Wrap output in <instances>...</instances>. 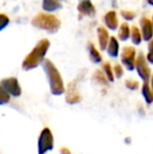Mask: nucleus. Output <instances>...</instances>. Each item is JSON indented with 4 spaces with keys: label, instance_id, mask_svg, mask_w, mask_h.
Wrapping results in <instances>:
<instances>
[{
    "label": "nucleus",
    "instance_id": "nucleus-4",
    "mask_svg": "<svg viewBox=\"0 0 153 154\" xmlns=\"http://www.w3.org/2000/svg\"><path fill=\"white\" fill-rule=\"evenodd\" d=\"M54 149V135L49 128H44L38 138V154H46Z\"/></svg>",
    "mask_w": 153,
    "mask_h": 154
},
{
    "label": "nucleus",
    "instance_id": "nucleus-27",
    "mask_svg": "<svg viewBox=\"0 0 153 154\" xmlns=\"http://www.w3.org/2000/svg\"><path fill=\"white\" fill-rule=\"evenodd\" d=\"M147 60H148V62H149V63H153V59H152V51H149V53H148Z\"/></svg>",
    "mask_w": 153,
    "mask_h": 154
},
{
    "label": "nucleus",
    "instance_id": "nucleus-11",
    "mask_svg": "<svg viewBox=\"0 0 153 154\" xmlns=\"http://www.w3.org/2000/svg\"><path fill=\"white\" fill-rule=\"evenodd\" d=\"M104 23L109 29L111 31H115L118 26V15L115 11H109L106 13L104 16Z\"/></svg>",
    "mask_w": 153,
    "mask_h": 154
},
{
    "label": "nucleus",
    "instance_id": "nucleus-26",
    "mask_svg": "<svg viewBox=\"0 0 153 154\" xmlns=\"http://www.w3.org/2000/svg\"><path fill=\"white\" fill-rule=\"evenodd\" d=\"M60 153H61V154H72L70 150L68 148H66V147H63V148H61V150H60Z\"/></svg>",
    "mask_w": 153,
    "mask_h": 154
},
{
    "label": "nucleus",
    "instance_id": "nucleus-22",
    "mask_svg": "<svg viewBox=\"0 0 153 154\" xmlns=\"http://www.w3.org/2000/svg\"><path fill=\"white\" fill-rule=\"evenodd\" d=\"M121 15H122V17L125 19V20H133L135 17V13L132 12V11H128V10H123L122 12H121Z\"/></svg>",
    "mask_w": 153,
    "mask_h": 154
},
{
    "label": "nucleus",
    "instance_id": "nucleus-12",
    "mask_svg": "<svg viewBox=\"0 0 153 154\" xmlns=\"http://www.w3.org/2000/svg\"><path fill=\"white\" fill-rule=\"evenodd\" d=\"M64 1L65 0H43L42 8L44 10V12L47 13L56 12V11L62 8Z\"/></svg>",
    "mask_w": 153,
    "mask_h": 154
},
{
    "label": "nucleus",
    "instance_id": "nucleus-28",
    "mask_svg": "<svg viewBox=\"0 0 153 154\" xmlns=\"http://www.w3.org/2000/svg\"><path fill=\"white\" fill-rule=\"evenodd\" d=\"M149 3H150V4H152V1H151V0H149Z\"/></svg>",
    "mask_w": 153,
    "mask_h": 154
},
{
    "label": "nucleus",
    "instance_id": "nucleus-16",
    "mask_svg": "<svg viewBox=\"0 0 153 154\" xmlns=\"http://www.w3.org/2000/svg\"><path fill=\"white\" fill-rule=\"evenodd\" d=\"M142 93H143V97L145 99L146 103L148 105H151L153 102V95L151 91V87L149 85V82H144L143 86H142Z\"/></svg>",
    "mask_w": 153,
    "mask_h": 154
},
{
    "label": "nucleus",
    "instance_id": "nucleus-21",
    "mask_svg": "<svg viewBox=\"0 0 153 154\" xmlns=\"http://www.w3.org/2000/svg\"><path fill=\"white\" fill-rule=\"evenodd\" d=\"M10 100H11V95L0 86V106L6 105L10 102Z\"/></svg>",
    "mask_w": 153,
    "mask_h": 154
},
{
    "label": "nucleus",
    "instance_id": "nucleus-17",
    "mask_svg": "<svg viewBox=\"0 0 153 154\" xmlns=\"http://www.w3.org/2000/svg\"><path fill=\"white\" fill-rule=\"evenodd\" d=\"M130 37V27L127 23H122L118 29V38L121 41H127Z\"/></svg>",
    "mask_w": 153,
    "mask_h": 154
},
{
    "label": "nucleus",
    "instance_id": "nucleus-8",
    "mask_svg": "<svg viewBox=\"0 0 153 154\" xmlns=\"http://www.w3.org/2000/svg\"><path fill=\"white\" fill-rule=\"evenodd\" d=\"M64 92L66 93L65 101H66V103L69 104V105H75V104H78L81 102L82 97H81V93L78 90L76 81L70 82Z\"/></svg>",
    "mask_w": 153,
    "mask_h": 154
},
{
    "label": "nucleus",
    "instance_id": "nucleus-5",
    "mask_svg": "<svg viewBox=\"0 0 153 154\" xmlns=\"http://www.w3.org/2000/svg\"><path fill=\"white\" fill-rule=\"evenodd\" d=\"M134 68L136 69L139 78L144 82H149L151 78V69L148 65L146 58L143 53H139L137 57H135L134 61Z\"/></svg>",
    "mask_w": 153,
    "mask_h": 154
},
{
    "label": "nucleus",
    "instance_id": "nucleus-13",
    "mask_svg": "<svg viewBox=\"0 0 153 154\" xmlns=\"http://www.w3.org/2000/svg\"><path fill=\"white\" fill-rule=\"evenodd\" d=\"M106 49H107V54H108L109 57L116 58L118 56V53H120V46H118V40H116L115 37L109 38Z\"/></svg>",
    "mask_w": 153,
    "mask_h": 154
},
{
    "label": "nucleus",
    "instance_id": "nucleus-15",
    "mask_svg": "<svg viewBox=\"0 0 153 154\" xmlns=\"http://www.w3.org/2000/svg\"><path fill=\"white\" fill-rule=\"evenodd\" d=\"M88 51H89V58L92 63L99 64V63L102 62V57H101L100 53L92 43H88Z\"/></svg>",
    "mask_w": 153,
    "mask_h": 154
},
{
    "label": "nucleus",
    "instance_id": "nucleus-9",
    "mask_svg": "<svg viewBox=\"0 0 153 154\" xmlns=\"http://www.w3.org/2000/svg\"><path fill=\"white\" fill-rule=\"evenodd\" d=\"M77 10L79 12L80 18H82V17L92 18L96 15V8L90 0H81L80 3L78 4Z\"/></svg>",
    "mask_w": 153,
    "mask_h": 154
},
{
    "label": "nucleus",
    "instance_id": "nucleus-2",
    "mask_svg": "<svg viewBox=\"0 0 153 154\" xmlns=\"http://www.w3.org/2000/svg\"><path fill=\"white\" fill-rule=\"evenodd\" d=\"M42 63H43V70H44L45 75H46L51 94L54 95L63 94L64 91H65V87H64L63 79H62L57 67L48 59H44V61Z\"/></svg>",
    "mask_w": 153,
    "mask_h": 154
},
{
    "label": "nucleus",
    "instance_id": "nucleus-3",
    "mask_svg": "<svg viewBox=\"0 0 153 154\" xmlns=\"http://www.w3.org/2000/svg\"><path fill=\"white\" fill-rule=\"evenodd\" d=\"M32 25L48 34H56L61 27V21L48 13H39L32 20Z\"/></svg>",
    "mask_w": 153,
    "mask_h": 154
},
{
    "label": "nucleus",
    "instance_id": "nucleus-18",
    "mask_svg": "<svg viewBox=\"0 0 153 154\" xmlns=\"http://www.w3.org/2000/svg\"><path fill=\"white\" fill-rule=\"evenodd\" d=\"M130 37L131 40H132V43L135 45L141 44L142 42V35H141V31L137 29L136 26H132L130 31Z\"/></svg>",
    "mask_w": 153,
    "mask_h": 154
},
{
    "label": "nucleus",
    "instance_id": "nucleus-10",
    "mask_svg": "<svg viewBox=\"0 0 153 154\" xmlns=\"http://www.w3.org/2000/svg\"><path fill=\"white\" fill-rule=\"evenodd\" d=\"M139 24H141L142 29V39L145 41H150L152 39V23L146 17H143L139 20Z\"/></svg>",
    "mask_w": 153,
    "mask_h": 154
},
{
    "label": "nucleus",
    "instance_id": "nucleus-7",
    "mask_svg": "<svg viewBox=\"0 0 153 154\" xmlns=\"http://www.w3.org/2000/svg\"><path fill=\"white\" fill-rule=\"evenodd\" d=\"M136 57V51L133 46H124L121 54V60L122 64L126 67L128 70H133L134 69V61Z\"/></svg>",
    "mask_w": 153,
    "mask_h": 154
},
{
    "label": "nucleus",
    "instance_id": "nucleus-19",
    "mask_svg": "<svg viewBox=\"0 0 153 154\" xmlns=\"http://www.w3.org/2000/svg\"><path fill=\"white\" fill-rule=\"evenodd\" d=\"M103 71H104V75L106 77V79L108 80V82H113L115 81V75H113L112 67H111L110 63L105 62L103 64Z\"/></svg>",
    "mask_w": 153,
    "mask_h": 154
},
{
    "label": "nucleus",
    "instance_id": "nucleus-1",
    "mask_svg": "<svg viewBox=\"0 0 153 154\" xmlns=\"http://www.w3.org/2000/svg\"><path fill=\"white\" fill-rule=\"evenodd\" d=\"M50 46V42L48 39H42L37 43L33 51L25 57L22 62V69L25 71L32 70V69L38 67L42 62L44 61L45 55Z\"/></svg>",
    "mask_w": 153,
    "mask_h": 154
},
{
    "label": "nucleus",
    "instance_id": "nucleus-23",
    "mask_svg": "<svg viewBox=\"0 0 153 154\" xmlns=\"http://www.w3.org/2000/svg\"><path fill=\"white\" fill-rule=\"evenodd\" d=\"M10 23V18L5 14H0V32L4 29Z\"/></svg>",
    "mask_w": 153,
    "mask_h": 154
},
{
    "label": "nucleus",
    "instance_id": "nucleus-25",
    "mask_svg": "<svg viewBox=\"0 0 153 154\" xmlns=\"http://www.w3.org/2000/svg\"><path fill=\"white\" fill-rule=\"evenodd\" d=\"M112 71H113V75H115V78H118V79L122 78L123 75H124V69H123L122 65L120 64H116L115 68L112 69Z\"/></svg>",
    "mask_w": 153,
    "mask_h": 154
},
{
    "label": "nucleus",
    "instance_id": "nucleus-14",
    "mask_svg": "<svg viewBox=\"0 0 153 154\" xmlns=\"http://www.w3.org/2000/svg\"><path fill=\"white\" fill-rule=\"evenodd\" d=\"M98 38H99V44H100L101 51H105L109 40V34L108 31L104 26L98 27Z\"/></svg>",
    "mask_w": 153,
    "mask_h": 154
},
{
    "label": "nucleus",
    "instance_id": "nucleus-20",
    "mask_svg": "<svg viewBox=\"0 0 153 154\" xmlns=\"http://www.w3.org/2000/svg\"><path fill=\"white\" fill-rule=\"evenodd\" d=\"M93 79L96 80L98 83L102 84V85H107V83H108V80L106 79L105 75H103V72L100 70H96V72L93 73Z\"/></svg>",
    "mask_w": 153,
    "mask_h": 154
},
{
    "label": "nucleus",
    "instance_id": "nucleus-24",
    "mask_svg": "<svg viewBox=\"0 0 153 154\" xmlns=\"http://www.w3.org/2000/svg\"><path fill=\"white\" fill-rule=\"evenodd\" d=\"M125 85L128 89L130 90H136L139 88V82L134 81V80H126L125 82Z\"/></svg>",
    "mask_w": 153,
    "mask_h": 154
},
{
    "label": "nucleus",
    "instance_id": "nucleus-6",
    "mask_svg": "<svg viewBox=\"0 0 153 154\" xmlns=\"http://www.w3.org/2000/svg\"><path fill=\"white\" fill-rule=\"evenodd\" d=\"M0 86L5 90L11 97H18L22 93V89L19 84V81L16 78H6L0 81Z\"/></svg>",
    "mask_w": 153,
    "mask_h": 154
}]
</instances>
